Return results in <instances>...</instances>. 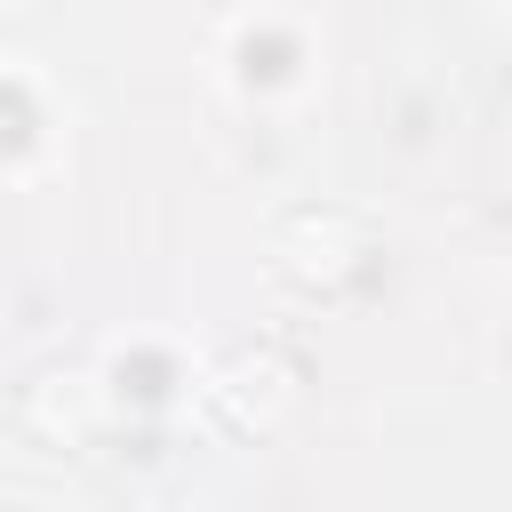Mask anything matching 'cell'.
<instances>
[{"instance_id": "obj_2", "label": "cell", "mask_w": 512, "mask_h": 512, "mask_svg": "<svg viewBox=\"0 0 512 512\" xmlns=\"http://www.w3.org/2000/svg\"><path fill=\"white\" fill-rule=\"evenodd\" d=\"M288 400H296V368H288L280 352H240V360L216 376V416H224L232 432H272Z\"/></svg>"}, {"instance_id": "obj_1", "label": "cell", "mask_w": 512, "mask_h": 512, "mask_svg": "<svg viewBox=\"0 0 512 512\" xmlns=\"http://www.w3.org/2000/svg\"><path fill=\"white\" fill-rule=\"evenodd\" d=\"M352 264H360V224H352L344 208H304V216H288V232H280V272H288L296 288H336Z\"/></svg>"}]
</instances>
